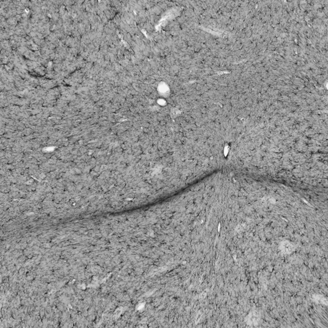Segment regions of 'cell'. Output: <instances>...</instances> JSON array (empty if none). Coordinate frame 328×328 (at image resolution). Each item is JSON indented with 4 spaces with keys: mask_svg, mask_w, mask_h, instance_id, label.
Here are the masks:
<instances>
[{
    "mask_svg": "<svg viewBox=\"0 0 328 328\" xmlns=\"http://www.w3.org/2000/svg\"><path fill=\"white\" fill-rule=\"evenodd\" d=\"M281 251L285 254H290L294 250V246L287 241H285L281 244L280 246Z\"/></svg>",
    "mask_w": 328,
    "mask_h": 328,
    "instance_id": "cell-1",
    "label": "cell"
},
{
    "mask_svg": "<svg viewBox=\"0 0 328 328\" xmlns=\"http://www.w3.org/2000/svg\"><path fill=\"white\" fill-rule=\"evenodd\" d=\"M247 322H248V324H257L258 322V316H257V313H250V314L248 315V317H247Z\"/></svg>",
    "mask_w": 328,
    "mask_h": 328,
    "instance_id": "cell-2",
    "label": "cell"
}]
</instances>
